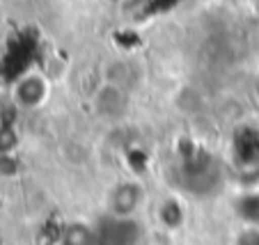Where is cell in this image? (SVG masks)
<instances>
[{
	"label": "cell",
	"mask_w": 259,
	"mask_h": 245,
	"mask_svg": "<svg viewBox=\"0 0 259 245\" xmlns=\"http://www.w3.org/2000/svg\"><path fill=\"white\" fill-rule=\"evenodd\" d=\"M181 172V183L191 195L195 197H206L213 195L220 186H223V167L209 154H195V156L186 158L179 165Z\"/></svg>",
	"instance_id": "obj_1"
},
{
	"label": "cell",
	"mask_w": 259,
	"mask_h": 245,
	"mask_svg": "<svg viewBox=\"0 0 259 245\" xmlns=\"http://www.w3.org/2000/svg\"><path fill=\"white\" fill-rule=\"evenodd\" d=\"M140 227L133 218L108 216L99 227H94V245H138Z\"/></svg>",
	"instance_id": "obj_2"
},
{
	"label": "cell",
	"mask_w": 259,
	"mask_h": 245,
	"mask_svg": "<svg viewBox=\"0 0 259 245\" xmlns=\"http://www.w3.org/2000/svg\"><path fill=\"white\" fill-rule=\"evenodd\" d=\"M128 92L117 83H103L101 87L94 92L92 96V106L97 110L99 117L108 119V122H115V119H122L128 113Z\"/></svg>",
	"instance_id": "obj_3"
},
{
	"label": "cell",
	"mask_w": 259,
	"mask_h": 245,
	"mask_svg": "<svg viewBox=\"0 0 259 245\" xmlns=\"http://www.w3.org/2000/svg\"><path fill=\"white\" fill-rule=\"evenodd\" d=\"M46 96H49V83L44 76L32 71V74H23L16 78L14 87H12V99H14L16 108L21 110H37L44 106Z\"/></svg>",
	"instance_id": "obj_4"
},
{
	"label": "cell",
	"mask_w": 259,
	"mask_h": 245,
	"mask_svg": "<svg viewBox=\"0 0 259 245\" xmlns=\"http://www.w3.org/2000/svg\"><path fill=\"white\" fill-rule=\"evenodd\" d=\"M142 197H145V190H142V186L138 181H119L110 190V195H108L110 216L133 218V213L138 211V206L142 204Z\"/></svg>",
	"instance_id": "obj_5"
},
{
	"label": "cell",
	"mask_w": 259,
	"mask_h": 245,
	"mask_svg": "<svg viewBox=\"0 0 259 245\" xmlns=\"http://www.w3.org/2000/svg\"><path fill=\"white\" fill-rule=\"evenodd\" d=\"M62 245H94V227H88L83 222L67 227L62 236Z\"/></svg>",
	"instance_id": "obj_6"
},
{
	"label": "cell",
	"mask_w": 259,
	"mask_h": 245,
	"mask_svg": "<svg viewBox=\"0 0 259 245\" xmlns=\"http://www.w3.org/2000/svg\"><path fill=\"white\" fill-rule=\"evenodd\" d=\"M254 96H257V99H259V83H257V85H254Z\"/></svg>",
	"instance_id": "obj_7"
}]
</instances>
